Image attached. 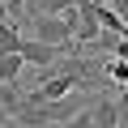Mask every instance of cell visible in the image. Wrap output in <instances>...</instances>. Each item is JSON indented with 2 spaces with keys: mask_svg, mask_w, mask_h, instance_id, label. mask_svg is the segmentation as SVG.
Instances as JSON below:
<instances>
[{
  "mask_svg": "<svg viewBox=\"0 0 128 128\" xmlns=\"http://www.w3.org/2000/svg\"><path fill=\"white\" fill-rule=\"evenodd\" d=\"M68 51H73V47H47V43H38V38H22V47H17V56H22L26 64H34V68H43V73H51Z\"/></svg>",
  "mask_w": 128,
  "mask_h": 128,
  "instance_id": "7a4b0ae2",
  "label": "cell"
},
{
  "mask_svg": "<svg viewBox=\"0 0 128 128\" xmlns=\"http://www.w3.org/2000/svg\"><path fill=\"white\" fill-rule=\"evenodd\" d=\"M102 73H107V86H128V60H102Z\"/></svg>",
  "mask_w": 128,
  "mask_h": 128,
  "instance_id": "277c9868",
  "label": "cell"
},
{
  "mask_svg": "<svg viewBox=\"0 0 128 128\" xmlns=\"http://www.w3.org/2000/svg\"><path fill=\"white\" fill-rule=\"evenodd\" d=\"M0 9H4V0H0Z\"/></svg>",
  "mask_w": 128,
  "mask_h": 128,
  "instance_id": "ba28073f",
  "label": "cell"
},
{
  "mask_svg": "<svg viewBox=\"0 0 128 128\" xmlns=\"http://www.w3.org/2000/svg\"><path fill=\"white\" fill-rule=\"evenodd\" d=\"M102 4H107V9H115V13H120V22L128 26V0H102Z\"/></svg>",
  "mask_w": 128,
  "mask_h": 128,
  "instance_id": "5b68a950",
  "label": "cell"
},
{
  "mask_svg": "<svg viewBox=\"0 0 128 128\" xmlns=\"http://www.w3.org/2000/svg\"><path fill=\"white\" fill-rule=\"evenodd\" d=\"M115 111H120V124L128 120V86H120V102H115Z\"/></svg>",
  "mask_w": 128,
  "mask_h": 128,
  "instance_id": "8992f818",
  "label": "cell"
},
{
  "mask_svg": "<svg viewBox=\"0 0 128 128\" xmlns=\"http://www.w3.org/2000/svg\"><path fill=\"white\" fill-rule=\"evenodd\" d=\"M115 60H128V38H120V43H115Z\"/></svg>",
  "mask_w": 128,
  "mask_h": 128,
  "instance_id": "52a82bcc",
  "label": "cell"
},
{
  "mask_svg": "<svg viewBox=\"0 0 128 128\" xmlns=\"http://www.w3.org/2000/svg\"><path fill=\"white\" fill-rule=\"evenodd\" d=\"M90 124L94 128H120V111H115V98H107V94H98V98H90Z\"/></svg>",
  "mask_w": 128,
  "mask_h": 128,
  "instance_id": "3957f363",
  "label": "cell"
},
{
  "mask_svg": "<svg viewBox=\"0 0 128 128\" xmlns=\"http://www.w3.org/2000/svg\"><path fill=\"white\" fill-rule=\"evenodd\" d=\"M30 38L47 43V47H73V26L64 13L47 17V13H30Z\"/></svg>",
  "mask_w": 128,
  "mask_h": 128,
  "instance_id": "6da1fadb",
  "label": "cell"
}]
</instances>
